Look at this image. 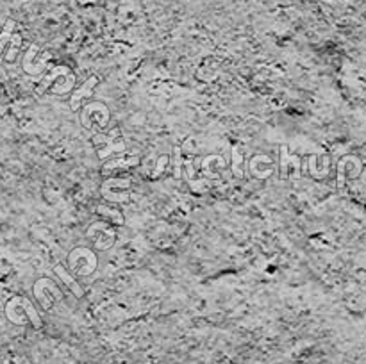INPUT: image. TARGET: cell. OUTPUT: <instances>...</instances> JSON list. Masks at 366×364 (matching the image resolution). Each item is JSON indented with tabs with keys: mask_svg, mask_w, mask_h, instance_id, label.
Returning <instances> with one entry per match:
<instances>
[{
	"mask_svg": "<svg viewBox=\"0 0 366 364\" xmlns=\"http://www.w3.org/2000/svg\"><path fill=\"white\" fill-rule=\"evenodd\" d=\"M168 164H170V156H161L159 157V161H158V166H155V172H152V179H158L159 175H161V173L165 172V170H167V166Z\"/></svg>",
	"mask_w": 366,
	"mask_h": 364,
	"instance_id": "ac0fdd59",
	"label": "cell"
},
{
	"mask_svg": "<svg viewBox=\"0 0 366 364\" xmlns=\"http://www.w3.org/2000/svg\"><path fill=\"white\" fill-rule=\"evenodd\" d=\"M38 50H40V47L38 45L29 47L27 54H25V58H24V63H22V66H24V70L29 75H40L41 72L47 68L45 63H40V65H38V63H33V59L38 56L36 54Z\"/></svg>",
	"mask_w": 366,
	"mask_h": 364,
	"instance_id": "8fae6325",
	"label": "cell"
},
{
	"mask_svg": "<svg viewBox=\"0 0 366 364\" xmlns=\"http://www.w3.org/2000/svg\"><path fill=\"white\" fill-rule=\"evenodd\" d=\"M33 291L36 300L40 302V306L43 307L45 311H49L54 302H57V300L61 302L63 300V293L59 291V287L50 280V278H40V280H36Z\"/></svg>",
	"mask_w": 366,
	"mask_h": 364,
	"instance_id": "5b68a950",
	"label": "cell"
},
{
	"mask_svg": "<svg viewBox=\"0 0 366 364\" xmlns=\"http://www.w3.org/2000/svg\"><path fill=\"white\" fill-rule=\"evenodd\" d=\"M98 259L91 248L86 246H77L68 254V270L77 277H90L97 270Z\"/></svg>",
	"mask_w": 366,
	"mask_h": 364,
	"instance_id": "7a4b0ae2",
	"label": "cell"
},
{
	"mask_svg": "<svg viewBox=\"0 0 366 364\" xmlns=\"http://www.w3.org/2000/svg\"><path fill=\"white\" fill-rule=\"evenodd\" d=\"M54 274H56L57 278H59V280H61L66 287H68L70 293H73L75 299H82V296H84V290H82L81 284L75 280V277L70 274L68 268H65L63 264H56L54 266Z\"/></svg>",
	"mask_w": 366,
	"mask_h": 364,
	"instance_id": "30bf717a",
	"label": "cell"
},
{
	"mask_svg": "<svg viewBox=\"0 0 366 364\" xmlns=\"http://www.w3.org/2000/svg\"><path fill=\"white\" fill-rule=\"evenodd\" d=\"M97 213L100 214V216H104L106 220L111 221V225H123L125 223V218H123L122 211H119V209L111 207V205H97Z\"/></svg>",
	"mask_w": 366,
	"mask_h": 364,
	"instance_id": "4fadbf2b",
	"label": "cell"
},
{
	"mask_svg": "<svg viewBox=\"0 0 366 364\" xmlns=\"http://www.w3.org/2000/svg\"><path fill=\"white\" fill-rule=\"evenodd\" d=\"M13 31H15V22L8 20L4 25V29H2V33H0V56H2V52H4L6 45H8L9 41H11Z\"/></svg>",
	"mask_w": 366,
	"mask_h": 364,
	"instance_id": "e0dca14e",
	"label": "cell"
},
{
	"mask_svg": "<svg viewBox=\"0 0 366 364\" xmlns=\"http://www.w3.org/2000/svg\"><path fill=\"white\" fill-rule=\"evenodd\" d=\"M98 86V77L97 75H91L86 82H82V86H79L77 90L73 91V95L70 97V107L72 111H79L82 107V102L88 100L93 95V90Z\"/></svg>",
	"mask_w": 366,
	"mask_h": 364,
	"instance_id": "ba28073f",
	"label": "cell"
},
{
	"mask_svg": "<svg viewBox=\"0 0 366 364\" xmlns=\"http://www.w3.org/2000/svg\"><path fill=\"white\" fill-rule=\"evenodd\" d=\"M250 173H252L256 179H268L273 173V161L272 157L266 156V154H257L250 159Z\"/></svg>",
	"mask_w": 366,
	"mask_h": 364,
	"instance_id": "9c48e42d",
	"label": "cell"
},
{
	"mask_svg": "<svg viewBox=\"0 0 366 364\" xmlns=\"http://www.w3.org/2000/svg\"><path fill=\"white\" fill-rule=\"evenodd\" d=\"M171 166H174V179H181L183 177V154H181V147H174V154H171Z\"/></svg>",
	"mask_w": 366,
	"mask_h": 364,
	"instance_id": "9a60e30c",
	"label": "cell"
},
{
	"mask_svg": "<svg viewBox=\"0 0 366 364\" xmlns=\"http://www.w3.org/2000/svg\"><path fill=\"white\" fill-rule=\"evenodd\" d=\"M6 316L9 322L17 325H24L27 322H33L34 327H41V318L38 316L36 309H34L33 302L25 296H13L11 300H8L6 303Z\"/></svg>",
	"mask_w": 366,
	"mask_h": 364,
	"instance_id": "6da1fadb",
	"label": "cell"
},
{
	"mask_svg": "<svg viewBox=\"0 0 366 364\" xmlns=\"http://www.w3.org/2000/svg\"><path fill=\"white\" fill-rule=\"evenodd\" d=\"M241 161H243V156H241L240 148L234 145V147H232L231 170H232V175L236 177V179H241V177H243V170H241Z\"/></svg>",
	"mask_w": 366,
	"mask_h": 364,
	"instance_id": "5bb4252c",
	"label": "cell"
},
{
	"mask_svg": "<svg viewBox=\"0 0 366 364\" xmlns=\"http://www.w3.org/2000/svg\"><path fill=\"white\" fill-rule=\"evenodd\" d=\"M136 164H139V157L119 156V157H114V159L107 161L102 170H104V172H113V170H127V168H135Z\"/></svg>",
	"mask_w": 366,
	"mask_h": 364,
	"instance_id": "7c38bea8",
	"label": "cell"
},
{
	"mask_svg": "<svg viewBox=\"0 0 366 364\" xmlns=\"http://www.w3.org/2000/svg\"><path fill=\"white\" fill-rule=\"evenodd\" d=\"M109 109L104 102H91L82 109L81 122L84 129L95 132V131H106L109 125Z\"/></svg>",
	"mask_w": 366,
	"mask_h": 364,
	"instance_id": "3957f363",
	"label": "cell"
},
{
	"mask_svg": "<svg viewBox=\"0 0 366 364\" xmlns=\"http://www.w3.org/2000/svg\"><path fill=\"white\" fill-rule=\"evenodd\" d=\"M9 43H11V45H9L8 54L4 56L6 63H13L15 59H17V54H18V50H20V45H22L20 34H13L11 41H9Z\"/></svg>",
	"mask_w": 366,
	"mask_h": 364,
	"instance_id": "2e32d148",
	"label": "cell"
},
{
	"mask_svg": "<svg viewBox=\"0 0 366 364\" xmlns=\"http://www.w3.org/2000/svg\"><path fill=\"white\" fill-rule=\"evenodd\" d=\"M86 236L90 237L97 250H107L109 246H113L114 239H116V234L111 229L109 223H93L88 229Z\"/></svg>",
	"mask_w": 366,
	"mask_h": 364,
	"instance_id": "8992f818",
	"label": "cell"
},
{
	"mask_svg": "<svg viewBox=\"0 0 366 364\" xmlns=\"http://www.w3.org/2000/svg\"><path fill=\"white\" fill-rule=\"evenodd\" d=\"M130 188H132V184L129 179H107L102 184L100 193L102 197L111 204H123L129 200Z\"/></svg>",
	"mask_w": 366,
	"mask_h": 364,
	"instance_id": "277c9868",
	"label": "cell"
},
{
	"mask_svg": "<svg viewBox=\"0 0 366 364\" xmlns=\"http://www.w3.org/2000/svg\"><path fill=\"white\" fill-rule=\"evenodd\" d=\"M300 177V157L289 154L288 147H281V179L295 180Z\"/></svg>",
	"mask_w": 366,
	"mask_h": 364,
	"instance_id": "52a82bcc",
	"label": "cell"
}]
</instances>
